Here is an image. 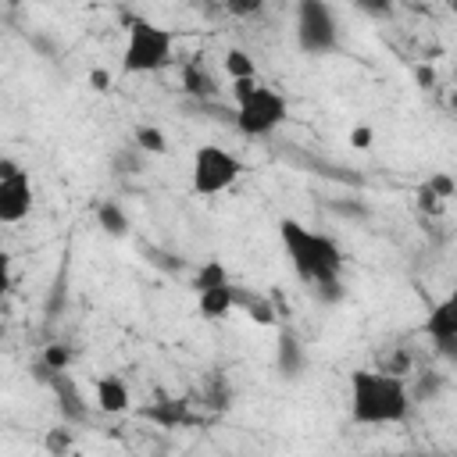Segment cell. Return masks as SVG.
<instances>
[{
  "mask_svg": "<svg viewBox=\"0 0 457 457\" xmlns=\"http://www.w3.org/2000/svg\"><path fill=\"white\" fill-rule=\"evenodd\" d=\"M425 336H428L432 343H439V339H457V286L428 311V318H425Z\"/></svg>",
  "mask_w": 457,
  "mask_h": 457,
  "instance_id": "9c48e42d",
  "label": "cell"
},
{
  "mask_svg": "<svg viewBox=\"0 0 457 457\" xmlns=\"http://www.w3.org/2000/svg\"><path fill=\"white\" fill-rule=\"evenodd\" d=\"M143 418H146V421H157L161 428H182V425H193V421H196V418L186 411V400H168V396H161L157 403L143 407Z\"/></svg>",
  "mask_w": 457,
  "mask_h": 457,
  "instance_id": "4fadbf2b",
  "label": "cell"
},
{
  "mask_svg": "<svg viewBox=\"0 0 457 457\" xmlns=\"http://www.w3.org/2000/svg\"><path fill=\"white\" fill-rule=\"evenodd\" d=\"M303 343L293 332H278V350H275V368L282 378H300L303 375Z\"/></svg>",
  "mask_w": 457,
  "mask_h": 457,
  "instance_id": "7c38bea8",
  "label": "cell"
},
{
  "mask_svg": "<svg viewBox=\"0 0 457 457\" xmlns=\"http://www.w3.org/2000/svg\"><path fill=\"white\" fill-rule=\"evenodd\" d=\"M32 211V182H29V171L4 157L0 161V221L4 225H18L25 221Z\"/></svg>",
  "mask_w": 457,
  "mask_h": 457,
  "instance_id": "52a82bcc",
  "label": "cell"
},
{
  "mask_svg": "<svg viewBox=\"0 0 457 457\" xmlns=\"http://www.w3.org/2000/svg\"><path fill=\"white\" fill-rule=\"evenodd\" d=\"M175 54V36L171 29L146 21V18H132L129 21V36H125V54H121V71L125 75H150L171 64Z\"/></svg>",
  "mask_w": 457,
  "mask_h": 457,
  "instance_id": "3957f363",
  "label": "cell"
},
{
  "mask_svg": "<svg viewBox=\"0 0 457 457\" xmlns=\"http://www.w3.org/2000/svg\"><path fill=\"white\" fill-rule=\"evenodd\" d=\"M221 64H225V71H228L232 82H239V79H257V64H253V57H250L246 50H228Z\"/></svg>",
  "mask_w": 457,
  "mask_h": 457,
  "instance_id": "e0dca14e",
  "label": "cell"
},
{
  "mask_svg": "<svg viewBox=\"0 0 457 457\" xmlns=\"http://www.w3.org/2000/svg\"><path fill=\"white\" fill-rule=\"evenodd\" d=\"M129 386H125V378H118V375H100L96 378V386H93V403H96V411H104V414H121V411H129Z\"/></svg>",
  "mask_w": 457,
  "mask_h": 457,
  "instance_id": "8fae6325",
  "label": "cell"
},
{
  "mask_svg": "<svg viewBox=\"0 0 457 457\" xmlns=\"http://www.w3.org/2000/svg\"><path fill=\"white\" fill-rule=\"evenodd\" d=\"M68 361H71V353H68L64 343H46V350L39 357V375H46V371H68Z\"/></svg>",
  "mask_w": 457,
  "mask_h": 457,
  "instance_id": "d6986e66",
  "label": "cell"
},
{
  "mask_svg": "<svg viewBox=\"0 0 457 457\" xmlns=\"http://www.w3.org/2000/svg\"><path fill=\"white\" fill-rule=\"evenodd\" d=\"M43 446H46L50 457H68V450H71V428H50L43 436Z\"/></svg>",
  "mask_w": 457,
  "mask_h": 457,
  "instance_id": "44dd1931",
  "label": "cell"
},
{
  "mask_svg": "<svg viewBox=\"0 0 457 457\" xmlns=\"http://www.w3.org/2000/svg\"><path fill=\"white\" fill-rule=\"evenodd\" d=\"M225 282H228V271H225V264H221L218 257H207V261L200 264V271L193 275V289H196V293H207V289L225 286Z\"/></svg>",
  "mask_w": 457,
  "mask_h": 457,
  "instance_id": "2e32d148",
  "label": "cell"
},
{
  "mask_svg": "<svg viewBox=\"0 0 457 457\" xmlns=\"http://www.w3.org/2000/svg\"><path fill=\"white\" fill-rule=\"evenodd\" d=\"M182 89H186V96H193V100H214V96H218V82H214V75H211L200 61H189V64L182 68Z\"/></svg>",
  "mask_w": 457,
  "mask_h": 457,
  "instance_id": "5bb4252c",
  "label": "cell"
},
{
  "mask_svg": "<svg viewBox=\"0 0 457 457\" xmlns=\"http://www.w3.org/2000/svg\"><path fill=\"white\" fill-rule=\"evenodd\" d=\"M232 121H236L239 136H246V139H264V136H271V132L286 121V96H282L278 89H271V86H261L250 100H243V104L236 107Z\"/></svg>",
  "mask_w": 457,
  "mask_h": 457,
  "instance_id": "8992f818",
  "label": "cell"
},
{
  "mask_svg": "<svg viewBox=\"0 0 457 457\" xmlns=\"http://www.w3.org/2000/svg\"><path fill=\"white\" fill-rule=\"evenodd\" d=\"M239 303H243V289H239V286H232V282L214 286V289H207V293H196L200 318H207V321L225 318V314H228V311H236Z\"/></svg>",
  "mask_w": 457,
  "mask_h": 457,
  "instance_id": "30bf717a",
  "label": "cell"
},
{
  "mask_svg": "<svg viewBox=\"0 0 457 457\" xmlns=\"http://www.w3.org/2000/svg\"><path fill=\"white\" fill-rule=\"evenodd\" d=\"M371 143H375V129L371 125H353L350 129V146L353 150H368Z\"/></svg>",
  "mask_w": 457,
  "mask_h": 457,
  "instance_id": "cb8c5ba5",
  "label": "cell"
},
{
  "mask_svg": "<svg viewBox=\"0 0 457 457\" xmlns=\"http://www.w3.org/2000/svg\"><path fill=\"white\" fill-rule=\"evenodd\" d=\"M96 221H100V228L107 232V236H125L129 232V214L121 211V204H114V200H104L100 207H96Z\"/></svg>",
  "mask_w": 457,
  "mask_h": 457,
  "instance_id": "9a60e30c",
  "label": "cell"
},
{
  "mask_svg": "<svg viewBox=\"0 0 457 457\" xmlns=\"http://www.w3.org/2000/svg\"><path fill=\"white\" fill-rule=\"evenodd\" d=\"M414 82H418L421 89H432V86H436V71H432L428 64H418V68H414Z\"/></svg>",
  "mask_w": 457,
  "mask_h": 457,
  "instance_id": "4316f807",
  "label": "cell"
},
{
  "mask_svg": "<svg viewBox=\"0 0 457 457\" xmlns=\"http://www.w3.org/2000/svg\"><path fill=\"white\" fill-rule=\"evenodd\" d=\"M296 46L311 57L332 54L339 46V25L325 0H300L296 4Z\"/></svg>",
  "mask_w": 457,
  "mask_h": 457,
  "instance_id": "5b68a950",
  "label": "cell"
},
{
  "mask_svg": "<svg viewBox=\"0 0 457 457\" xmlns=\"http://www.w3.org/2000/svg\"><path fill=\"white\" fill-rule=\"evenodd\" d=\"M46 386H50V393H54V400H57V414L68 421V425H82L86 418H89V407H86V400H82V389L75 386V378L68 375V371H46V375H39Z\"/></svg>",
  "mask_w": 457,
  "mask_h": 457,
  "instance_id": "ba28073f",
  "label": "cell"
},
{
  "mask_svg": "<svg viewBox=\"0 0 457 457\" xmlns=\"http://www.w3.org/2000/svg\"><path fill=\"white\" fill-rule=\"evenodd\" d=\"M239 175H243V161H239L232 150L214 146V143L196 146L193 168H189V179H193V193H196V196H218V193H225Z\"/></svg>",
  "mask_w": 457,
  "mask_h": 457,
  "instance_id": "277c9868",
  "label": "cell"
},
{
  "mask_svg": "<svg viewBox=\"0 0 457 457\" xmlns=\"http://www.w3.org/2000/svg\"><path fill=\"white\" fill-rule=\"evenodd\" d=\"M418 207H421V211H439V207H443V200H439L428 186H421V189H418Z\"/></svg>",
  "mask_w": 457,
  "mask_h": 457,
  "instance_id": "d4e9b609",
  "label": "cell"
},
{
  "mask_svg": "<svg viewBox=\"0 0 457 457\" xmlns=\"http://www.w3.org/2000/svg\"><path fill=\"white\" fill-rule=\"evenodd\" d=\"M439 200H450L453 193H457V179L453 175H446V171H436V175H428V182H425Z\"/></svg>",
  "mask_w": 457,
  "mask_h": 457,
  "instance_id": "7402d4cb",
  "label": "cell"
},
{
  "mask_svg": "<svg viewBox=\"0 0 457 457\" xmlns=\"http://www.w3.org/2000/svg\"><path fill=\"white\" fill-rule=\"evenodd\" d=\"M278 239H282V250H286L300 282H307L311 289L343 282V250L336 246V239L307 228L296 218L278 221Z\"/></svg>",
  "mask_w": 457,
  "mask_h": 457,
  "instance_id": "7a4b0ae2",
  "label": "cell"
},
{
  "mask_svg": "<svg viewBox=\"0 0 457 457\" xmlns=\"http://www.w3.org/2000/svg\"><path fill=\"white\" fill-rule=\"evenodd\" d=\"M257 325H275V307L264 300V296H250V293H243V303H239Z\"/></svg>",
  "mask_w": 457,
  "mask_h": 457,
  "instance_id": "ffe728a7",
  "label": "cell"
},
{
  "mask_svg": "<svg viewBox=\"0 0 457 457\" xmlns=\"http://www.w3.org/2000/svg\"><path fill=\"white\" fill-rule=\"evenodd\" d=\"M132 139H136V150L139 154H164L168 150V139H164V132L157 125H139Z\"/></svg>",
  "mask_w": 457,
  "mask_h": 457,
  "instance_id": "ac0fdd59",
  "label": "cell"
},
{
  "mask_svg": "<svg viewBox=\"0 0 457 457\" xmlns=\"http://www.w3.org/2000/svg\"><path fill=\"white\" fill-rule=\"evenodd\" d=\"M411 386L382 368L350 371V421L353 425H403L411 418Z\"/></svg>",
  "mask_w": 457,
  "mask_h": 457,
  "instance_id": "6da1fadb",
  "label": "cell"
},
{
  "mask_svg": "<svg viewBox=\"0 0 457 457\" xmlns=\"http://www.w3.org/2000/svg\"><path fill=\"white\" fill-rule=\"evenodd\" d=\"M436 353L457 368V339H439V343H436Z\"/></svg>",
  "mask_w": 457,
  "mask_h": 457,
  "instance_id": "484cf974",
  "label": "cell"
},
{
  "mask_svg": "<svg viewBox=\"0 0 457 457\" xmlns=\"http://www.w3.org/2000/svg\"><path fill=\"white\" fill-rule=\"evenodd\" d=\"M261 86H264L261 79H239V82H232V100H236V107H239L243 100H250Z\"/></svg>",
  "mask_w": 457,
  "mask_h": 457,
  "instance_id": "603a6c76",
  "label": "cell"
},
{
  "mask_svg": "<svg viewBox=\"0 0 457 457\" xmlns=\"http://www.w3.org/2000/svg\"><path fill=\"white\" fill-rule=\"evenodd\" d=\"M89 86H93L96 93H104V89L111 86V75H107V68H93V71H89Z\"/></svg>",
  "mask_w": 457,
  "mask_h": 457,
  "instance_id": "83f0119b",
  "label": "cell"
}]
</instances>
